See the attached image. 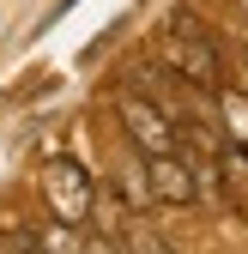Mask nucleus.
<instances>
[{"instance_id": "7ed1b4c3", "label": "nucleus", "mask_w": 248, "mask_h": 254, "mask_svg": "<svg viewBox=\"0 0 248 254\" xmlns=\"http://www.w3.org/2000/svg\"><path fill=\"white\" fill-rule=\"evenodd\" d=\"M121 121H127V139H133V145H139L145 157L182 151V133H176L170 109H158L151 97H139V91H127V97H121Z\"/></svg>"}, {"instance_id": "f257e3e1", "label": "nucleus", "mask_w": 248, "mask_h": 254, "mask_svg": "<svg viewBox=\"0 0 248 254\" xmlns=\"http://www.w3.org/2000/svg\"><path fill=\"white\" fill-rule=\"evenodd\" d=\"M164 67H170L182 85H194V91H218V85H224L218 49H212V37L194 30V24H176L170 37H164Z\"/></svg>"}, {"instance_id": "f03ea898", "label": "nucleus", "mask_w": 248, "mask_h": 254, "mask_svg": "<svg viewBox=\"0 0 248 254\" xmlns=\"http://www.w3.org/2000/svg\"><path fill=\"white\" fill-rule=\"evenodd\" d=\"M43 200L55 218H67V224H85L91 206H97V188H91V176L73 164V157H55V164L43 170Z\"/></svg>"}, {"instance_id": "1a4fd4ad", "label": "nucleus", "mask_w": 248, "mask_h": 254, "mask_svg": "<svg viewBox=\"0 0 248 254\" xmlns=\"http://www.w3.org/2000/svg\"><path fill=\"white\" fill-rule=\"evenodd\" d=\"M85 254H127V248H115V236H85Z\"/></svg>"}, {"instance_id": "20e7f679", "label": "nucleus", "mask_w": 248, "mask_h": 254, "mask_svg": "<svg viewBox=\"0 0 248 254\" xmlns=\"http://www.w3.org/2000/svg\"><path fill=\"white\" fill-rule=\"evenodd\" d=\"M145 182H151V200H164V206H194L200 200V176L188 164V151L145 157Z\"/></svg>"}, {"instance_id": "6e6552de", "label": "nucleus", "mask_w": 248, "mask_h": 254, "mask_svg": "<svg viewBox=\"0 0 248 254\" xmlns=\"http://www.w3.org/2000/svg\"><path fill=\"white\" fill-rule=\"evenodd\" d=\"M127 254H170V248H164V242H158V236H145V230H139V236H133V242H127Z\"/></svg>"}, {"instance_id": "423d86ee", "label": "nucleus", "mask_w": 248, "mask_h": 254, "mask_svg": "<svg viewBox=\"0 0 248 254\" xmlns=\"http://www.w3.org/2000/svg\"><path fill=\"white\" fill-rule=\"evenodd\" d=\"M109 188H115V194L127 200V206H151V182H145V164H121Z\"/></svg>"}, {"instance_id": "0eeeda50", "label": "nucleus", "mask_w": 248, "mask_h": 254, "mask_svg": "<svg viewBox=\"0 0 248 254\" xmlns=\"http://www.w3.org/2000/svg\"><path fill=\"white\" fill-rule=\"evenodd\" d=\"M224 121H230V133L248 145V109H242V97H224Z\"/></svg>"}, {"instance_id": "9d476101", "label": "nucleus", "mask_w": 248, "mask_h": 254, "mask_svg": "<svg viewBox=\"0 0 248 254\" xmlns=\"http://www.w3.org/2000/svg\"><path fill=\"white\" fill-rule=\"evenodd\" d=\"M242 73H248V37H242Z\"/></svg>"}, {"instance_id": "39448f33", "label": "nucleus", "mask_w": 248, "mask_h": 254, "mask_svg": "<svg viewBox=\"0 0 248 254\" xmlns=\"http://www.w3.org/2000/svg\"><path fill=\"white\" fill-rule=\"evenodd\" d=\"M37 254H85V236H79V224H67V218L43 224V230H37Z\"/></svg>"}]
</instances>
